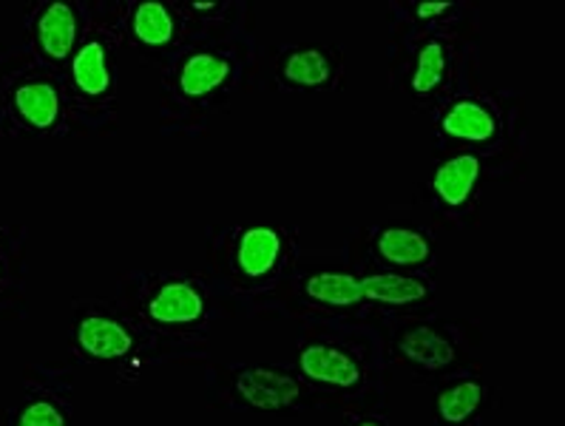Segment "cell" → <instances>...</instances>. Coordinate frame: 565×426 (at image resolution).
<instances>
[{"label":"cell","instance_id":"6","mask_svg":"<svg viewBox=\"0 0 565 426\" xmlns=\"http://www.w3.org/2000/svg\"><path fill=\"white\" fill-rule=\"evenodd\" d=\"M236 390L245 398V404L256 409H285L299 398V384L290 375L273 373V370H250L239 375Z\"/></svg>","mask_w":565,"mask_h":426},{"label":"cell","instance_id":"23","mask_svg":"<svg viewBox=\"0 0 565 426\" xmlns=\"http://www.w3.org/2000/svg\"><path fill=\"white\" fill-rule=\"evenodd\" d=\"M193 9H200V12H207V9H213V3H193Z\"/></svg>","mask_w":565,"mask_h":426},{"label":"cell","instance_id":"13","mask_svg":"<svg viewBox=\"0 0 565 426\" xmlns=\"http://www.w3.org/2000/svg\"><path fill=\"white\" fill-rule=\"evenodd\" d=\"M361 294H364V299L381 301V305H413V301L426 299L429 290L418 279H409V276L379 274L366 276L361 281Z\"/></svg>","mask_w":565,"mask_h":426},{"label":"cell","instance_id":"22","mask_svg":"<svg viewBox=\"0 0 565 426\" xmlns=\"http://www.w3.org/2000/svg\"><path fill=\"white\" fill-rule=\"evenodd\" d=\"M7 274H9V265H7V256L0 254V285L7 281Z\"/></svg>","mask_w":565,"mask_h":426},{"label":"cell","instance_id":"7","mask_svg":"<svg viewBox=\"0 0 565 426\" xmlns=\"http://www.w3.org/2000/svg\"><path fill=\"white\" fill-rule=\"evenodd\" d=\"M148 313H151V319L162 321V324H191V321L205 313V299L188 281H171V285H162L151 296Z\"/></svg>","mask_w":565,"mask_h":426},{"label":"cell","instance_id":"21","mask_svg":"<svg viewBox=\"0 0 565 426\" xmlns=\"http://www.w3.org/2000/svg\"><path fill=\"white\" fill-rule=\"evenodd\" d=\"M452 9V3H418V9H415V14L418 18H424V21H429V18H438V14H446Z\"/></svg>","mask_w":565,"mask_h":426},{"label":"cell","instance_id":"17","mask_svg":"<svg viewBox=\"0 0 565 426\" xmlns=\"http://www.w3.org/2000/svg\"><path fill=\"white\" fill-rule=\"evenodd\" d=\"M480 401H483V386L478 381H460V384L444 390L438 398V413L446 424H463L478 413Z\"/></svg>","mask_w":565,"mask_h":426},{"label":"cell","instance_id":"16","mask_svg":"<svg viewBox=\"0 0 565 426\" xmlns=\"http://www.w3.org/2000/svg\"><path fill=\"white\" fill-rule=\"evenodd\" d=\"M134 38L146 46H168L173 41V18L162 3H140L131 18Z\"/></svg>","mask_w":565,"mask_h":426},{"label":"cell","instance_id":"5","mask_svg":"<svg viewBox=\"0 0 565 426\" xmlns=\"http://www.w3.org/2000/svg\"><path fill=\"white\" fill-rule=\"evenodd\" d=\"M68 74H72L74 92L83 97H103L111 88V66H108V52L100 41H83L68 61Z\"/></svg>","mask_w":565,"mask_h":426},{"label":"cell","instance_id":"8","mask_svg":"<svg viewBox=\"0 0 565 426\" xmlns=\"http://www.w3.org/2000/svg\"><path fill=\"white\" fill-rule=\"evenodd\" d=\"M281 254V236L273 227H250L245 231L236 247V265L245 276L259 279V276L270 274L273 265L279 262Z\"/></svg>","mask_w":565,"mask_h":426},{"label":"cell","instance_id":"20","mask_svg":"<svg viewBox=\"0 0 565 426\" xmlns=\"http://www.w3.org/2000/svg\"><path fill=\"white\" fill-rule=\"evenodd\" d=\"M446 74V52L440 43H426L418 52V66L413 74L415 94H433Z\"/></svg>","mask_w":565,"mask_h":426},{"label":"cell","instance_id":"24","mask_svg":"<svg viewBox=\"0 0 565 426\" xmlns=\"http://www.w3.org/2000/svg\"><path fill=\"white\" fill-rule=\"evenodd\" d=\"M355 426H381L379 420H361V424H355Z\"/></svg>","mask_w":565,"mask_h":426},{"label":"cell","instance_id":"4","mask_svg":"<svg viewBox=\"0 0 565 426\" xmlns=\"http://www.w3.org/2000/svg\"><path fill=\"white\" fill-rule=\"evenodd\" d=\"M301 373L316 384L355 386L361 381V366L353 355L327 344H310L301 350Z\"/></svg>","mask_w":565,"mask_h":426},{"label":"cell","instance_id":"12","mask_svg":"<svg viewBox=\"0 0 565 426\" xmlns=\"http://www.w3.org/2000/svg\"><path fill=\"white\" fill-rule=\"evenodd\" d=\"M401 353L409 361H415L424 370H440V366L452 364L455 361V347L438 336L429 327H415L401 339Z\"/></svg>","mask_w":565,"mask_h":426},{"label":"cell","instance_id":"3","mask_svg":"<svg viewBox=\"0 0 565 426\" xmlns=\"http://www.w3.org/2000/svg\"><path fill=\"white\" fill-rule=\"evenodd\" d=\"M74 341L81 347V353L94 361H120L131 353L134 339L120 321L108 316H83L74 327Z\"/></svg>","mask_w":565,"mask_h":426},{"label":"cell","instance_id":"2","mask_svg":"<svg viewBox=\"0 0 565 426\" xmlns=\"http://www.w3.org/2000/svg\"><path fill=\"white\" fill-rule=\"evenodd\" d=\"M9 111L18 126L32 134H49L61 126L63 97L61 88L49 77H29L9 92Z\"/></svg>","mask_w":565,"mask_h":426},{"label":"cell","instance_id":"11","mask_svg":"<svg viewBox=\"0 0 565 426\" xmlns=\"http://www.w3.org/2000/svg\"><path fill=\"white\" fill-rule=\"evenodd\" d=\"M231 74V63L220 54H193L180 72V88L188 97H205L213 94Z\"/></svg>","mask_w":565,"mask_h":426},{"label":"cell","instance_id":"14","mask_svg":"<svg viewBox=\"0 0 565 426\" xmlns=\"http://www.w3.org/2000/svg\"><path fill=\"white\" fill-rule=\"evenodd\" d=\"M379 254L390 265H424L429 259V242L418 231H406V227H390L379 236Z\"/></svg>","mask_w":565,"mask_h":426},{"label":"cell","instance_id":"18","mask_svg":"<svg viewBox=\"0 0 565 426\" xmlns=\"http://www.w3.org/2000/svg\"><path fill=\"white\" fill-rule=\"evenodd\" d=\"M281 74L294 86H324L330 81V61L316 49H305V52H296L287 57Z\"/></svg>","mask_w":565,"mask_h":426},{"label":"cell","instance_id":"19","mask_svg":"<svg viewBox=\"0 0 565 426\" xmlns=\"http://www.w3.org/2000/svg\"><path fill=\"white\" fill-rule=\"evenodd\" d=\"M12 426H68V413L66 406L54 398V395L41 393L32 395V398L14 413Z\"/></svg>","mask_w":565,"mask_h":426},{"label":"cell","instance_id":"15","mask_svg":"<svg viewBox=\"0 0 565 426\" xmlns=\"http://www.w3.org/2000/svg\"><path fill=\"white\" fill-rule=\"evenodd\" d=\"M305 294L313 301L330 307H350L364 299L361 294V281L347 274H316L307 279Z\"/></svg>","mask_w":565,"mask_h":426},{"label":"cell","instance_id":"10","mask_svg":"<svg viewBox=\"0 0 565 426\" xmlns=\"http://www.w3.org/2000/svg\"><path fill=\"white\" fill-rule=\"evenodd\" d=\"M440 128H444L449 137H458V140H469V142H486L498 131V123H494L492 111L480 103L463 100L455 103L449 111L444 114V120H440Z\"/></svg>","mask_w":565,"mask_h":426},{"label":"cell","instance_id":"9","mask_svg":"<svg viewBox=\"0 0 565 426\" xmlns=\"http://www.w3.org/2000/svg\"><path fill=\"white\" fill-rule=\"evenodd\" d=\"M480 177V162L475 153H458L452 160H446L444 166L435 171V193H438L440 200L446 205H463L469 200V193H472L475 182Z\"/></svg>","mask_w":565,"mask_h":426},{"label":"cell","instance_id":"1","mask_svg":"<svg viewBox=\"0 0 565 426\" xmlns=\"http://www.w3.org/2000/svg\"><path fill=\"white\" fill-rule=\"evenodd\" d=\"M34 32V46L43 61L52 66H63L74 57L77 46H81V18L72 3L63 0H52L43 3L34 14L32 23Z\"/></svg>","mask_w":565,"mask_h":426}]
</instances>
